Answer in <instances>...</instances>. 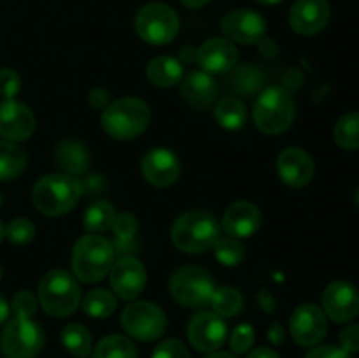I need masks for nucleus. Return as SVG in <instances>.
<instances>
[{"label": "nucleus", "instance_id": "nucleus-1", "mask_svg": "<svg viewBox=\"0 0 359 358\" xmlns=\"http://www.w3.org/2000/svg\"><path fill=\"white\" fill-rule=\"evenodd\" d=\"M221 225L207 211H188L172 225V242L184 253H205L219 241Z\"/></svg>", "mask_w": 359, "mask_h": 358}, {"label": "nucleus", "instance_id": "nucleus-2", "mask_svg": "<svg viewBox=\"0 0 359 358\" xmlns=\"http://www.w3.org/2000/svg\"><path fill=\"white\" fill-rule=\"evenodd\" d=\"M116 249L112 242L100 235H84L76 242L72 251V269L81 283L102 281L114 265Z\"/></svg>", "mask_w": 359, "mask_h": 358}, {"label": "nucleus", "instance_id": "nucleus-3", "mask_svg": "<svg viewBox=\"0 0 359 358\" xmlns=\"http://www.w3.org/2000/svg\"><path fill=\"white\" fill-rule=\"evenodd\" d=\"M151 109L140 98L125 97L111 102L102 112V126L105 133L116 140H132L147 128Z\"/></svg>", "mask_w": 359, "mask_h": 358}, {"label": "nucleus", "instance_id": "nucleus-4", "mask_svg": "<svg viewBox=\"0 0 359 358\" xmlns=\"http://www.w3.org/2000/svg\"><path fill=\"white\" fill-rule=\"evenodd\" d=\"M83 186L69 174H48L39 179L32 192V200L37 211L46 216H62L76 207Z\"/></svg>", "mask_w": 359, "mask_h": 358}, {"label": "nucleus", "instance_id": "nucleus-5", "mask_svg": "<svg viewBox=\"0 0 359 358\" xmlns=\"http://www.w3.org/2000/svg\"><path fill=\"white\" fill-rule=\"evenodd\" d=\"M294 98L280 86H270L259 93L252 107V119L263 133L277 135L286 132L294 119Z\"/></svg>", "mask_w": 359, "mask_h": 358}, {"label": "nucleus", "instance_id": "nucleus-6", "mask_svg": "<svg viewBox=\"0 0 359 358\" xmlns=\"http://www.w3.org/2000/svg\"><path fill=\"white\" fill-rule=\"evenodd\" d=\"M39 302L48 314L63 318L77 311L81 290L76 276L63 269H53L39 283Z\"/></svg>", "mask_w": 359, "mask_h": 358}, {"label": "nucleus", "instance_id": "nucleus-7", "mask_svg": "<svg viewBox=\"0 0 359 358\" xmlns=\"http://www.w3.org/2000/svg\"><path fill=\"white\" fill-rule=\"evenodd\" d=\"M135 30L147 44H168L174 41L179 32V18L167 4H147L137 13Z\"/></svg>", "mask_w": 359, "mask_h": 358}, {"label": "nucleus", "instance_id": "nucleus-8", "mask_svg": "<svg viewBox=\"0 0 359 358\" xmlns=\"http://www.w3.org/2000/svg\"><path fill=\"white\" fill-rule=\"evenodd\" d=\"M214 281L207 270L196 265H186L175 270L170 279V293L179 304L198 309L210 302L214 293Z\"/></svg>", "mask_w": 359, "mask_h": 358}, {"label": "nucleus", "instance_id": "nucleus-9", "mask_svg": "<svg viewBox=\"0 0 359 358\" xmlns=\"http://www.w3.org/2000/svg\"><path fill=\"white\" fill-rule=\"evenodd\" d=\"M0 346L6 358H35L44 346V333L32 318L14 316L4 329Z\"/></svg>", "mask_w": 359, "mask_h": 358}, {"label": "nucleus", "instance_id": "nucleus-10", "mask_svg": "<svg viewBox=\"0 0 359 358\" xmlns=\"http://www.w3.org/2000/svg\"><path fill=\"white\" fill-rule=\"evenodd\" d=\"M121 325L133 339L149 343L163 336L167 329V316L156 304L133 302L123 311Z\"/></svg>", "mask_w": 359, "mask_h": 358}, {"label": "nucleus", "instance_id": "nucleus-11", "mask_svg": "<svg viewBox=\"0 0 359 358\" xmlns=\"http://www.w3.org/2000/svg\"><path fill=\"white\" fill-rule=\"evenodd\" d=\"M290 332L294 343L300 346H316L328 332L325 311L316 304L298 305L291 314Z\"/></svg>", "mask_w": 359, "mask_h": 358}, {"label": "nucleus", "instance_id": "nucleus-12", "mask_svg": "<svg viewBox=\"0 0 359 358\" xmlns=\"http://www.w3.org/2000/svg\"><path fill=\"white\" fill-rule=\"evenodd\" d=\"M221 30L228 41L244 46L259 44L265 39L266 23L262 14L251 9H237L228 13L221 21Z\"/></svg>", "mask_w": 359, "mask_h": 358}, {"label": "nucleus", "instance_id": "nucleus-13", "mask_svg": "<svg viewBox=\"0 0 359 358\" xmlns=\"http://www.w3.org/2000/svg\"><path fill=\"white\" fill-rule=\"evenodd\" d=\"M226 323L214 311H202L189 319L188 339L198 351L212 353L226 340Z\"/></svg>", "mask_w": 359, "mask_h": 358}, {"label": "nucleus", "instance_id": "nucleus-14", "mask_svg": "<svg viewBox=\"0 0 359 358\" xmlns=\"http://www.w3.org/2000/svg\"><path fill=\"white\" fill-rule=\"evenodd\" d=\"M325 314L335 323H347L359 314V293L347 281H333L323 293Z\"/></svg>", "mask_w": 359, "mask_h": 358}, {"label": "nucleus", "instance_id": "nucleus-15", "mask_svg": "<svg viewBox=\"0 0 359 358\" xmlns=\"http://www.w3.org/2000/svg\"><path fill=\"white\" fill-rule=\"evenodd\" d=\"M140 168L147 183L158 188H167L181 175V160L167 147H153L144 154Z\"/></svg>", "mask_w": 359, "mask_h": 358}, {"label": "nucleus", "instance_id": "nucleus-16", "mask_svg": "<svg viewBox=\"0 0 359 358\" xmlns=\"http://www.w3.org/2000/svg\"><path fill=\"white\" fill-rule=\"evenodd\" d=\"M146 269L135 256H121L111 269L112 291L123 300H133L146 288Z\"/></svg>", "mask_w": 359, "mask_h": 358}, {"label": "nucleus", "instance_id": "nucleus-17", "mask_svg": "<svg viewBox=\"0 0 359 358\" xmlns=\"http://www.w3.org/2000/svg\"><path fill=\"white\" fill-rule=\"evenodd\" d=\"M35 132V116L28 105L21 102L6 100L0 104V135L9 142L30 139Z\"/></svg>", "mask_w": 359, "mask_h": 358}, {"label": "nucleus", "instance_id": "nucleus-18", "mask_svg": "<svg viewBox=\"0 0 359 358\" xmlns=\"http://www.w3.org/2000/svg\"><path fill=\"white\" fill-rule=\"evenodd\" d=\"M277 172L291 188H302L314 178V161L300 147H286L277 157Z\"/></svg>", "mask_w": 359, "mask_h": 358}, {"label": "nucleus", "instance_id": "nucleus-19", "mask_svg": "<svg viewBox=\"0 0 359 358\" xmlns=\"http://www.w3.org/2000/svg\"><path fill=\"white\" fill-rule=\"evenodd\" d=\"M330 6L326 0H298L290 13V25L297 34L316 35L328 25Z\"/></svg>", "mask_w": 359, "mask_h": 358}, {"label": "nucleus", "instance_id": "nucleus-20", "mask_svg": "<svg viewBox=\"0 0 359 358\" xmlns=\"http://www.w3.org/2000/svg\"><path fill=\"white\" fill-rule=\"evenodd\" d=\"M238 60L235 44L228 39L214 37L203 42L196 51V62L207 74L230 72Z\"/></svg>", "mask_w": 359, "mask_h": 358}, {"label": "nucleus", "instance_id": "nucleus-21", "mask_svg": "<svg viewBox=\"0 0 359 358\" xmlns=\"http://www.w3.org/2000/svg\"><path fill=\"white\" fill-rule=\"evenodd\" d=\"M262 225V213L251 202H235L224 213L221 227L224 234L233 239L251 237Z\"/></svg>", "mask_w": 359, "mask_h": 358}, {"label": "nucleus", "instance_id": "nucleus-22", "mask_svg": "<svg viewBox=\"0 0 359 358\" xmlns=\"http://www.w3.org/2000/svg\"><path fill=\"white\" fill-rule=\"evenodd\" d=\"M181 95L191 107L207 109L217 97V84L207 72H191L181 81Z\"/></svg>", "mask_w": 359, "mask_h": 358}, {"label": "nucleus", "instance_id": "nucleus-23", "mask_svg": "<svg viewBox=\"0 0 359 358\" xmlns=\"http://www.w3.org/2000/svg\"><path fill=\"white\" fill-rule=\"evenodd\" d=\"M182 65L179 60L172 56H158L147 63L146 76L151 84L160 88H168L179 84L182 81Z\"/></svg>", "mask_w": 359, "mask_h": 358}, {"label": "nucleus", "instance_id": "nucleus-24", "mask_svg": "<svg viewBox=\"0 0 359 358\" xmlns=\"http://www.w3.org/2000/svg\"><path fill=\"white\" fill-rule=\"evenodd\" d=\"M55 160L65 174L72 175L86 171L88 165H90V154L83 144L76 142V140H63L56 147Z\"/></svg>", "mask_w": 359, "mask_h": 358}, {"label": "nucleus", "instance_id": "nucleus-25", "mask_svg": "<svg viewBox=\"0 0 359 358\" xmlns=\"http://www.w3.org/2000/svg\"><path fill=\"white\" fill-rule=\"evenodd\" d=\"M27 167V154L9 140H0V181L18 178Z\"/></svg>", "mask_w": 359, "mask_h": 358}, {"label": "nucleus", "instance_id": "nucleus-26", "mask_svg": "<svg viewBox=\"0 0 359 358\" xmlns=\"http://www.w3.org/2000/svg\"><path fill=\"white\" fill-rule=\"evenodd\" d=\"M62 344L70 354L77 358H86L93 350V340L88 329L81 323H70L62 330Z\"/></svg>", "mask_w": 359, "mask_h": 358}, {"label": "nucleus", "instance_id": "nucleus-27", "mask_svg": "<svg viewBox=\"0 0 359 358\" xmlns=\"http://www.w3.org/2000/svg\"><path fill=\"white\" fill-rule=\"evenodd\" d=\"M216 121L228 130H238L245 125L248 109L237 97H224L216 105Z\"/></svg>", "mask_w": 359, "mask_h": 358}, {"label": "nucleus", "instance_id": "nucleus-28", "mask_svg": "<svg viewBox=\"0 0 359 358\" xmlns=\"http://www.w3.org/2000/svg\"><path fill=\"white\" fill-rule=\"evenodd\" d=\"M81 307L91 318H107L118 307V300L114 295L104 288H97V290L88 291L86 297L81 302Z\"/></svg>", "mask_w": 359, "mask_h": 358}, {"label": "nucleus", "instance_id": "nucleus-29", "mask_svg": "<svg viewBox=\"0 0 359 358\" xmlns=\"http://www.w3.org/2000/svg\"><path fill=\"white\" fill-rule=\"evenodd\" d=\"M209 304L212 305L214 312L219 314L221 318H231V316L238 314L242 311L244 298H242L241 291L235 290V288L223 286L214 290Z\"/></svg>", "mask_w": 359, "mask_h": 358}, {"label": "nucleus", "instance_id": "nucleus-30", "mask_svg": "<svg viewBox=\"0 0 359 358\" xmlns=\"http://www.w3.org/2000/svg\"><path fill=\"white\" fill-rule=\"evenodd\" d=\"M114 216L116 211L111 202H107V200H97L84 213V228L88 232H91V234L105 232L107 228H111Z\"/></svg>", "mask_w": 359, "mask_h": 358}, {"label": "nucleus", "instance_id": "nucleus-31", "mask_svg": "<svg viewBox=\"0 0 359 358\" xmlns=\"http://www.w3.org/2000/svg\"><path fill=\"white\" fill-rule=\"evenodd\" d=\"M93 358H137V347L128 337H104L95 347Z\"/></svg>", "mask_w": 359, "mask_h": 358}, {"label": "nucleus", "instance_id": "nucleus-32", "mask_svg": "<svg viewBox=\"0 0 359 358\" xmlns=\"http://www.w3.org/2000/svg\"><path fill=\"white\" fill-rule=\"evenodd\" d=\"M335 142L344 150H358L359 147V112H349L337 121Z\"/></svg>", "mask_w": 359, "mask_h": 358}, {"label": "nucleus", "instance_id": "nucleus-33", "mask_svg": "<svg viewBox=\"0 0 359 358\" xmlns=\"http://www.w3.org/2000/svg\"><path fill=\"white\" fill-rule=\"evenodd\" d=\"M212 249H214V255H216L217 262L223 263V265L237 267L244 262L245 249L238 239H233V237L219 239V241L214 244Z\"/></svg>", "mask_w": 359, "mask_h": 358}, {"label": "nucleus", "instance_id": "nucleus-34", "mask_svg": "<svg viewBox=\"0 0 359 358\" xmlns=\"http://www.w3.org/2000/svg\"><path fill=\"white\" fill-rule=\"evenodd\" d=\"M259 81H262V74L256 69V65H242L233 76L230 77L231 88H235L241 93L249 95L252 91H256V88L259 86Z\"/></svg>", "mask_w": 359, "mask_h": 358}, {"label": "nucleus", "instance_id": "nucleus-35", "mask_svg": "<svg viewBox=\"0 0 359 358\" xmlns=\"http://www.w3.org/2000/svg\"><path fill=\"white\" fill-rule=\"evenodd\" d=\"M111 228L114 232L116 239L119 241V244L126 246L135 237L137 230H139V223H137V218L132 213H119L112 220Z\"/></svg>", "mask_w": 359, "mask_h": 358}, {"label": "nucleus", "instance_id": "nucleus-36", "mask_svg": "<svg viewBox=\"0 0 359 358\" xmlns=\"http://www.w3.org/2000/svg\"><path fill=\"white\" fill-rule=\"evenodd\" d=\"M6 237L13 244H28L35 237V227L27 218H14L6 227Z\"/></svg>", "mask_w": 359, "mask_h": 358}, {"label": "nucleus", "instance_id": "nucleus-37", "mask_svg": "<svg viewBox=\"0 0 359 358\" xmlns=\"http://www.w3.org/2000/svg\"><path fill=\"white\" fill-rule=\"evenodd\" d=\"M255 343V329L251 325H238L231 332L230 347L235 353H245Z\"/></svg>", "mask_w": 359, "mask_h": 358}, {"label": "nucleus", "instance_id": "nucleus-38", "mask_svg": "<svg viewBox=\"0 0 359 358\" xmlns=\"http://www.w3.org/2000/svg\"><path fill=\"white\" fill-rule=\"evenodd\" d=\"M21 90V79L13 69H0V97L11 100Z\"/></svg>", "mask_w": 359, "mask_h": 358}, {"label": "nucleus", "instance_id": "nucleus-39", "mask_svg": "<svg viewBox=\"0 0 359 358\" xmlns=\"http://www.w3.org/2000/svg\"><path fill=\"white\" fill-rule=\"evenodd\" d=\"M35 311H37V298H35L30 291L21 290L14 295L13 298L14 316H27V318H32Z\"/></svg>", "mask_w": 359, "mask_h": 358}, {"label": "nucleus", "instance_id": "nucleus-40", "mask_svg": "<svg viewBox=\"0 0 359 358\" xmlns=\"http://www.w3.org/2000/svg\"><path fill=\"white\" fill-rule=\"evenodd\" d=\"M151 358H189V351L181 340L167 339L161 344H158Z\"/></svg>", "mask_w": 359, "mask_h": 358}, {"label": "nucleus", "instance_id": "nucleus-41", "mask_svg": "<svg viewBox=\"0 0 359 358\" xmlns=\"http://www.w3.org/2000/svg\"><path fill=\"white\" fill-rule=\"evenodd\" d=\"M340 347L347 353H359V325H347L339 336Z\"/></svg>", "mask_w": 359, "mask_h": 358}, {"label": "nucleus", "instance_id": "nucleus-42", "mask_svg": "<svg viewBox=\"0 0 359 358\" xmlns=\"http://www.w3.org/2000/svg\"><path fill=\"white\" fill-rule=\"evenodd\" d=\"M305 358H351V354L347 351H344L342 347L318 346L312 351H309V354Z\"/></svg>", "mask_w": 359, "mask_h": 358}, {"label": "nucleus", "instance_id": "nucleus-43", "mask_svg": "<svg viewBox=\"0 0 359 358\" xmlns=\"http://www.w3.org/2000/svg\"><path fill=\"white\" fill-rule=\"evenodd\" d=\"M90 104L95 109H105L111 104V95L104 88H95L90 91Z\"/></svg>", "mask_w": 359, "mask_h": 358}, {"label": "nucleus", "instance_id": "nucleus-44", "mask_svg": "<svg viewBox=\"0 0 359 358\" xmlns=\"http://www.w3.org/2000/svg\"><path fill=\"white\" fill-rule=\"evenodd\" d=\"M248 358H279V354L273 350H270V347H258V350L251 351Z\"/></svg>", "mask_w": 359, "mask_h": 358}, {"label": "nucleus", "instance_id": "nucleus-45", "mask_svg": "<svg viewBox=\"0 0 359 358\" xmlns=\"http://www.w3.org/2000/svg\"><path fill=\"white\" fill-rule=\"evenodd\" d=\"M9 311H11L9 304H7L6 298L0 295V325H4V323L9 319Z\"/></svg>", "mask_w": 359, "mask_h": 358}, {"label": "nucleus", "instance_id": "nucleus-46", "mask_svg": "<svg viewBox=\"0 0 359 358\" xmlns=\"http://www.w3.org/2000/svg\"><path fill=\"white\" fill-rule=\"evenodd\" d=\"M181 2L184 4L186 7H193V9H196V7L205 6V4L209 2V0H181Z\"/></svg>", "mask_w": 359, "mask_h": 358}, {"label": "nucleus", "instance_id": "nucleus-47", "mask_svg": "<svg viewBox=\"0 0 359 358\" xmlns=\"http://www.w3.org/2000/svg\"><path fill=\"white\" fill-rule=\"evenodd\" d=\"M205 358H235L231 353H226V351H212L210 354H207Z\"/></svg>", "mask_w": 359, "mask_h": 358}, {"label": "nucleus", "instance_id": "nucleus-48", "mask_svg": "<svg viewBox=\"0 0 359 358\" xmlns=\"http://www.w3.org/2000/svg\"><path fill=\"white\" fill-rule=\"evenodd\" d=\"M256 2L266 4V6H273V4H279V2H283V0H256Z\"/></svg>", "mask_w": 359, "mask_h": 358}, {"label": "nucleus", "instance_id": "nucleus-49", "mask_svg": "<svg viewBox=\"0 0 359 358\" xmlns=\"http://www.w3.org/2000/svg\"><path fill=\"white\" fill-rule=\"evenodd\" d=\"M4 237H6V228H4L2 221H0V242H2Z\"/></svg>", "mask_w": 359, "mask_h": 358}, {"label": "nucleus", "instance_id": "nucleus-50", "mask_svg": "<svg viewBox=\"0 0 359 358\" xmlns=\"http://www.w3.org/2000/svg\"><path fill=\"white\" fill-rule=\"evenodd\" d=\"M356 204L359 206V188L356 190Z\"/></svg>", "mask_w": 359, "mask_h": 358}, {"label": "nucleus", "instance_id": "nucleus-51", "mask_svg": "<svg viewBox=\"0 0 359 358\" xmlns=\"http://www.w3.org/2000/svg\"><path fill=\"white\" fill-rule=\"evenodd\" d=\"M0 277H2V267H0Z\"/></svg>", "mask_w": 359, "mask_h": 358}, {"label": "nucleus", "instance_id": "nucleus-52", "mask_svg": "<svg viewBox=\"0 0 359 358\" xmlns=\"http://www.w3.org/2000/svg\"><path fill=\"white\" fill-rule=\"evenodd\" d=\"M0 204H2V197H0Z\"/></svg>", "mask_w": 359, "mask_h": 358}]
</instances>
